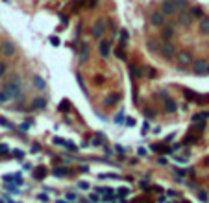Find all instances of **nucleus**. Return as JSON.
<instances>
[{
  "mask_svg": "<svg viewBox=\"0 0 209 203\" xmlns=\"http://www.w3.org/2000/svg\"><path fill=\"white\" fill-rule=\"evenodd\" d=\"M4 72H6V65L0 63V76H4Z\"/></svg>",
  "mask_w": 209,
  "mask_h": 203,
  "instance_id": "30",
  "label": "nucleus"
},
{
  "mask_svg": "<svg viewBox=\"0 0 209 203\" xmlns=\"http://www.w3.org/2000/svg\"><path fill=\"white\" fill-rule=\"evenodd\" d=\"M50 43H52L54 46H57V44H59V39H57V37H50Z\"/></svg>",
  "mask_w": 209,
  "mask_h": 203,
  "instance_id": "26",
  "label": "nucleus"
},
{
  "mask_svg": "<svg viewBox=\"0 0 209 203\" xmlns=\"http://www.w3.org/2000/svg\"><path fill=\"white\" fill-rule=\"evenodd\" d=\"M178 61H180L182 65H189V63L193 61V57H191L189 52H180V54H178Z\"/></svg>",
  "mask_w": 209,
  "mask_h": 203,
  "instance_id": "8",
  "label": "nucleus"
},
{
  "mask_svg": "<svg viewBox=\"0 0 209 203\" xmlns=\"http://www.w3.org/2000/svg\"><path fill=\"white\" fill-rule=\"evenodd\" d=\"M7 152H9V148H7L6 144H0V155H6Z\"/></svg>",
  "mask_w": 209,
  "mask_h": 203,
  "instance_id": "24",
  "label": "nucleus"
},
{
  "mask_svg": "<svg viewBox=\"0 0 209 203\" xmlns=\"http://www.w3.org/2000/svg\"><path fill=\"white\" fill-rule=\"evenodd\" d=\"M31 105H33V109H44L46 107V100L44 98H35L31 102Z\"/></svg>",
  "mask_w": 209,
  "mask_h": 203,
  "instance_id": "10",
  "label": "nucleus"
},
{
  "mask_svg": "<svg viewBox=\"0 0 209 203\" xmlns=\"http://www.w3.org/2000/svg\"><path fill=\"white\" fill-rule=\"evenodd\" d=\"M119 192H120V196H124V194H130V190H128V189H120Z\"/></svg>",
  "mask_w": 209,
  "mask_h": 203,
  "instance_id": "32",
  "label": "nucleus"
},
{
  "mask_svg": "<svg viewBox=\"0 0 209 203\" xmlns=\"http://www.w3.org/2000/svg\"><path fill=\"white\" fill-rule=\"evenodd\" d=\"M33 85H35L37 89H41V91L46 87V83H44V79H43L41 76H33Z\"/></svg>",
  "mask_w": 209,
  "mask_h": 203,
  "instance_id": "12",
  "label": "nucleus"
},
{
  "mask_svg": "<svg viewBox=\"0 0 209 203\" xmlns=\"http://www.w3.org/2000/svg\"><path fill=\"white\" fill-rule=\"evenodd\" d=\"M198 200H202V201H206V200H207V196H206V192H198Z\"/></svg>",
  "mask_w": 209,
  "mask_h": 203,
  "instance_id": "28",
  "label": "nucleus"
},
{
  "mask_svg": "<svg viewBox=\"0 0 209 203\" xmlns=\"http://www.w3.org/2000/svg\"><path fill=\"white\" fill-rule=\"evenodd\" d=\"M148 48H150L152 52H156V50H159V44H157L156 41H148Z\"/></svg>",
  "mask_w": 209,
  "mask_h": 203,
  "instance_id": "16",
  "label": "nucleus"
},
{
  "mask_svg": "<svg viewBox=\"0 0 209 203\" xmlns=\"http://www.w3.org/2000/svg\"><path fill=\"white\" fill-rule=\"evenodd\" d=\"M59 109H61V111H65V109H69V102H61V105H59Z\"/></svg>",
  "mask_w": 209,
  "mask_h": 203,
  "instance_id": "27",
  "label": "nucleus"
},
{
  "mask_svg": "<svg viewBox=\"0 0 209 203\" xmlns=\"http://www.w3.org/2000/svg\"><path fill=\"white\" fill-rule=\"evenodd\" d=\"M13 153H15V157H19V159H20V157H22V155H24V153H22V152H20V150H17V152H13Z\"/></svg>",
  "mask_w": 209,
  "mask_h": 203,
  "instance_id": "31",
  "label": "nucleus"
},
{
  "mask_svg": "<svg viewBox=\"0 0 209 203\" xmlns=\"http://www.w3.org/2000/svg\"><path fill=\"white\" fill-rule=\"evenodd\" d=\"M0 52H2L4 55H13V54H15V44H13L11 41H2V43H0Z\"/></svg>",
  "mask_w": 209,
  "mask_h": 203,
  "instance_id": "1",
  "label": "nucleus"
},
{
  "mask_svg": "<svg viewBox=\"0 0 209 203\" xmlns=\"http://www.w3.org/2000/svg\"><path fill=\"white\" fill-rule=\"evenodd\" d=\"M117 100H119V94H113V96H111V98H107V100H106V104H107V105H109V104H115V102H117Z\"/></svg>",
  "mask_w": 209,
  "mask_h": 203,
  "instance_id": "22",
  "label": "nucleus"
},
{
  "mask_svg": "<svg viewBox=\"0 0 209 203\" xmlns=\"http://www.w3.org/2000/svg\"><path fill=\"white\" fill-rule=\"evenodd\" d=\"M165 109L169 111V113H174L178 107H176V102L174 100H170V98H165Z\"/></svg>",
  "mask_w": 209,
  "mask_h": 203,
  "instance_id": "11",
  "label": "nucleus"
},
{
  "mask_svg": "<svg viewBox=\"0 0 209 203\" xmlns=\"http://www.w3.org/2000/svg\"><path fill=\"white\" fill-rule=\"evenodd\" d=\"M57 203H65V201H57Z\"/></svg>",
  "mask_w": 209,
  "mask_h": 203,
  "instance_id": "34",
  "label": "nucleus"
},
{
  "mask_svg": "<svg viewBox=\"0 0 209 203\" xmlns=\"http://www.w3.org/2000/svg\"><path fill=\"white\" fill-rule=\"evenodd\" d=\"M0 126H4V128H9V129L13 128V124H11V122H7L4 116H0Z\"/></svg>",
  "mask_w": 209,
  "mask_h": 203,
  "instance_id": "18",
  "label": "nucleus"
},
{
  "mask_svg": "<svg viewBox=\"0 0 209 203\" xmlns=\"http://www.w3.org/2000/svg\"><path fill=\"white\" fill-rule=\"evenodd\" d=\"M69 174V170H65V168H57V170H54V176H67Z\"/></svg>",
  "mask_w": 209,
  "mask_h": 203,
  "instance_id": "19",
  "label": "nucleus"
},
{
  "mask_svg": "<svg viewBox=\"0 0 209 203\" xmlns=\"http://www.w3.org/2000/svg\"><path fill=\"white\" fill-rule=\"evenodd\" d=\"M178 20H180V24H185V26H189V24H191V15H185V13H182V15L178 17Z\"/></svg>",
  "mask_w": 209,
  "mask_h": 203,
  "instance_id": "14",
  "label": "nucleus"
},
{
  "mask_svg": "<svg viewBox=\"0 0 209 203\" xmlns=\"http://www.w3.org/2000/svg\"><path fill=\"white\" fill-rule=\"evenodd\" d=\"M172 35H174V30H172V28H169V26H163V39H165V41H169Z\"/></svg>",
  "mask_w": 209,
  "mask_h": 203,
  "instance_id": "13",
  "label": "nucleus"
},
{
  "mask_svg": "<svg viewBox=\"0 0 209 203\" xmlns=\"http://www.w3.org/2000/svg\"><path fill=\"white\" fill-rule=\"evenodd\" d=\"M172 2H174V6H176V9H180V7H185V4H187L185 0H172Z\"/></svg>",
  "mask_w": 209,
  "mask_h": 203,
  "instance_id": "20",
  "label": "nucleus"
},
{
  "mask_svg": "<svg viewBox=\"0 0 209 203\" xmlns=\"http://www.w3.org/2000/svg\"><path fill=\"white\" fill-rule=\"evenodd\" d=\"M193 17H196V18H204V9H202L200 6L193 7Z\"/></svg>",
  "mask_w": 209,
  "mask_h": 203,
  "instance_id": "15",
  "label": "nucleus"
},
{
  "mask_svg": "<svg viewBox=\"0 0 209 203\" xmlns=\"http://www.w3.org/2000/svg\"><path fill=\"white\" fill-rule=\"evenodd\" d=\"M150 22H152L154 26H163V24H165V15H163L161 11L152 13V15H150Z\"/></svg>",
  "mask_w": 209,
  "mask_h": 203,
  "instance_id": "5",
  "label": "nucleus"
},
{
  "mask_svg": "<svg viewBox=\"0 0 209 203\" xmlns=\"http://www.w3.org/2000/svg\"><path fill=\"white\" fill-rule=\"evenodd\" d=\"M44 174H46V170H44V168L35 170V177H37V179H43V177H44Z\"/></svg>",
  "mask_w": 209,
  "mask_h": 203,
  "instance_id": "17",
  "label": "nucleus"
},
{
  "mask_svg": "<svg viewBox=\"0 0 209 203\" xmlns=\"http://www.w3.org/2000/svg\"><path fill=\"white\" fill-rule=\"evenodd\" d=\"M100 177H102V179H107V177L115 179V177H119V176H117V174H100Z\"/></svg>",
  "mask_w": 209,
  "mask_h": 203,
  "instance_id": "23",
  "label": "nucleus"
},
{
  "mask_svg": "<svg viewBox=\"0 0 209 203\" xmlns=\"http://www.w3.org/2000/svg\"><path fill=\"white\" fill-rule=\"evenodd\" d=\"M9 98H7V94L4 92V91H0V102H7Z\"/></svg>",
  "mask_w": 209,
  "mask_h": 203,
  "instance_id": "25",
  "label": "nucleus"
},
{
  "mask_svg": "<svg viewBox=\"0 0 209 203\" xmlns=\"http://www.w3.org/2000/svg\"><path fill=\"white\" fill-rule=\"evenodd\" d=\"M161 7H163V9H161V13H163V15H172V13H176V11H178L172 0H163V6H161Z\"/></svg>",
  "mask_w": 209,
  "mask_h": 203,
  "instance_id": "4",
  "label": "nucleus"
},
{
  "mask_svg": "<svg viewBox=\"0 0 209 203\" xmlns=\"http://www.w3.org/2000/svg\"><path fill=\"white\" fill-rule=\"evenodd\" d=\"M67 200H70V201H74V200H76V194H72V192H70V194H67Z\"/></svg>",
  "mask_w": 209,
  "mask_h": 203,
  "instance_id": "29",
  "label": "nucleus"
},
{
  "mask_svg": "<svg viewBox=\"0 0 209 203\" xmlns=\"http://www.w3.org/2000/svg\"><path fill=\"white\" fill-rule=\"evenodd\" d=\"M146 115H148V116H150V118H152V116H154V115H156V113H154V111H152V109H146Z\"/></svg>",
  "mask_w": 209,
  "mask_h": 203,
  "instance_id": "33",
  "label": "nucleus"
},
{
  "mask_svg": "<svg viewBox=\"0 0 209 203\" xmlns=\"http://www.w3.org/2000/svg\"><path fill=\"white\" fill-rule=\"evenodd\" d=\"M159 50L163 52V57H165V59H170V57L176 55V48H174L172 44H169V43L163 44V46H159Z\"/></svg>",
  "mask_w": 209,
  "mask_h": 203,
  "instance_id": "3",
  "label": "nucleus"
},
{
  "mask_svg": "<svg viewBox=\"0 0 209 203\" xmlns=\"http://www.w3.org/2000/svg\"><path fill=\"white\" fill-rule=\"evenodd\" d=\"M200 31H202L204 35H209V18L207 17H204V18L200 20Z\"/></svg>",
  "mask_w": 209,
  "mask_h": 203,
  "instance_id": "9",
  "label": "nucleus"
},
{
  "mask_svg": "<svg viewBox=\"0 0 209 203\" xmlns=\"http://www.w3.org/2000/svg\"><path fill=\"white\" fill-rule=\"evenodd\" d=\"M109 52H111V44H109L107 41H102V43H100V55H102V57H107Z\"/></svg>",
  "mask_w": 209,
  "mask_h": 203,
  "instance_id": "7",
  "label": "nucleus"
},
{
  "mask_svg": "<svg viewBox=\"0 0 209 203\" xmlns=\"http://www.w3.org/2000/svg\"><path fill=\"white\" fill-rule=\"evenodd\" d=\"M104 31H106V22H104V20H98V22L93 26V30H91L93 37H102Z\"/></svg>",
  "mask_w": 209,
  "mask_h": 203,
  "instance_id": "2",
  "label": "nucleus"
},
{
  "mask_svg": "<svg viewBox=\"0 0 209 203\" xmlns=\"http://www.w3.org/2000/svg\"><path fill=\"white\" fill-rule=\"evenodd\" d=\"M128 37H130V33L126 30H120V41L124 43V41H128Z\"/></svg>",
  "mask_w": 209,
  "mask_h": 203,
  "instance_id": "21",
  "label": "nucleus"
},
{
  "mask_svg": "<svg viewBox=\"0 0 209 203\" xmlns=\"http://www.w3.org/2000/svg\"><path fill=\"white\" fill-rule=\"evenodd\" d=\"M194 72H196V74H209L207 63H206L204 59H200V61H194Z\"/></svg>",
  "mask_w": 209,
  "mask_h": 203,
  "instance_id": "6",
  "label": "nucleus"
}]
</instances>
